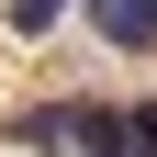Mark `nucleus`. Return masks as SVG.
<instances>
[{
    "instance_id": "obj_2",
    "label": "nucleus",
    "mask_w": 157,
    "mask_h": 157,
    "mask_svg": "<svg viewBox=\"0 0 157 157\" xmlns=\"http://www.w3.org/2000/svg\"><path fill=\"white\" fill-rule=\"evenodd\" d=\"M124 157H157V101H124Z\"/></svg>"
},
{
    "instance_id": "obj_1",
    "label": "nucleus",
    "mask_w": 157,
    "mask_h": 157,
    "mask_svg": "<svg viewBox=\"0 0 157 157\" xmlns=\"http://www.w3.org/2000/svg\"><path fill=\"white\" fill-rule=\"evenodd\" d=\"M90 23H101L112 56H146V45H157V0H90Z\"/></svg>"
}]
</instances>
